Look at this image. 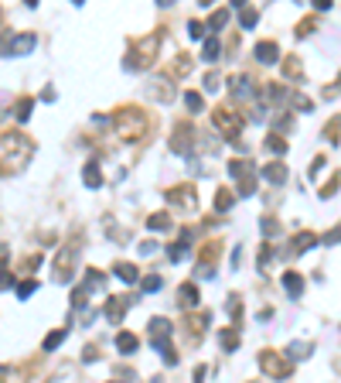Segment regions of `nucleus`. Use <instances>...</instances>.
I'll return each mask as SVG.
<instances>
[{"label":"nucleus","mask_w":341,"mask_h":383,"mask_svg":"<svg viewBox=\"0 0 341 383\" xmlns=\"http://www.w3.org/2000/svg\"><path fill=\"white\" fill-rule=\"evenodd\" d=\"M311 353H314V346H307V342H290L287 346V359H304Z\"/></svg>","instance_id":"2eb2a0df"},{"label":"nucleus","mask_w":341,"mask_h":383,"mask_svg":"<svg viewBox=\"0 0 341 383\" xmlns=\"http://www.w3.org/2000/svg\"><path fill=\"white\" fill-rule=\"evenodd\" d=\"M68 332H52V335H48V339H45V349H48V353H52V349H58V346H62V339H65Z\"/></svg>","instance_id":"393cba45"},{"label":"nucleus","mask_w":341,"mask_h":383,"mask_svg":"<svg viewBox=\"0 0 341 383\" xmlns=\"http://www.w3.org/2000/svg\"><path fill=\"white\" fill-rule=\"evenodd\" d=\"M167 257H171L174 264H181V260H188V257H191V250H188V243L181 239V243H171V253H167Z\"/></svg>","instance_id":"dca6fc26"},{"label":"nucleus","mask_w":341,"mask_h":383,"mask_svg":"<svg viewBox=\"0 0 341 383\" xmlns=\"http://www.w3.org/2000/svg\"><path fill=\"white\" fill-rule=\"evenodd\" d=\"M202 59L205 62H218V38H208L202 45Z\"/></svg>","instance_id":"a211bd4d"},{"label":"nucleus","mask_w":341,"mask_h":383,"mask_svg":"<svg viewBox=\"0 0 341 383\" xmlns=\"http://www.w3.org/2000/svg\"><path fill=\"white\" fill-rule=\"evenodd\" d=\"M263 233H266V236H273V233H280V226H276L273 219H263Z\"/></svg>","instance_id":"72a5a7b5"},{"label":"nucleus","mask_w":341,"mask_h":383,"mask_svg":"<svg viewBox=\"0 0 341 383\" xmlns=\"http://www.w3.org/2000/svg\"><path fill=\"white\" fill-rule=\"evenodd\" d=\"M188 31H191V38H205V24H198V21H191Z\"/></svg>","instance_id":"2f4dec72"},{"label":"nucleus","mask_w":341,"mask_h":383,"mask_svg":"<svg viewBox=\"0 0 341 383\" xmlns=\"http://www.w3.org/2000/svg\"><path fill=\"white\" fill-rule=\"evenodd\" d=\"M127 305H130L127 298H109V301H106V318H109L113 325H120V318L127 315Z\"/></svg>","instance_id":"7ed1b4c3"},{"label":"nucleus","mask_w":341,"mask_h":383,"mask_svg":"<svg viewBox=\"0 0 341 383\" xmlns=\"http://www.w3.org/2000/svg\"><path fill=\"white\" fill-rule=\"evenodd\" d=\"M150 339H171V322L167 318H150Z\"/></svg>","instance_id":"9b49d317"},{"label":"nucleus","mask_w":341,"mask_h":383,"mask_svg":"<svg viewBox=\"0 0 341 383\" xmlns=\"http://www.w3.org/2000/svg\"><path fill=\"white\" fill-rule=\"evenodd\" d=\"M321 243H328V246H331V243H341V226H335V230L328 233V236H324Z\"/></svg>","instance_id":"7c9ffc66"},{"label":"nucleus","mask_w":341,"mask_h":383,"mask_svg":"<svg viewBox=\"0 0 341 383\" xmlns=\"http://www.w3.org/2000/svg\"><path fill=\"white\" fill-rule=\"evenodd\" d=\"M317 243H321V239H317L314 233H297L290 246H293V253H307V250H311V246H317Z\"/></svg>","instance_id":"6e6552de"},{"label":"nucleus","mask_w":341,"mask_h":383,"mask_svg":"<svg viewBox=\"0 0 341 383\" xmlns=\"http://www.w3.org/2000/svg\"><path fill=\"white\" fill-rule=\"evenodd\" d=\"M229 86H232V96H236V99H249V96H256V92H253V82H249L246 76L229 79Z\"/></svg>","instance_id":"39448f33"},{"label":"nucleus","mask_w":341,"mask_h":383,"mask_svg":"<svg viewBox=\"0 0 341 383\" xmlns=\"http://www.w3.org/2000/svg\"><path fill=\"white\" fill-rule=\"evenodd\" d=\"M147 226H150L154 233H160V230H167V226H171V216H167V212H154V216L147 219Z\"/></svg>","instance_id":"f3484780"},{"label":"nucleus","mask_w":341,"mask_h":383,"mask_svg":"<svg viewBox=\"0 0 341 383\" xmlns=\"http://www.w3.org/2000/svg\"><path fill=\"white\" fill-rule=\"evenodd\" d=\"M283 76H290V79H293V82H297V79H300V65H297V62L290 59V62L283 65Z\"/></svg>","instance_id":"bb28decb"},{"label":"nucleus","mask_w":341,"mask_h":383,"mask_svg":"<svg viewBox=\"0 0 341 383\" xmlns=\"http://www.w3.org/2000/svg\"><path fill=\"white\" fill-rule=\"evenodd\" d=\"M184 103H188V110H191V113H202V96H198V92H188V96H184Z\"/></svg>","instance_id":"a878e982"},{"label":"nucleus","mask_w":341,"mask_h":383,"mask_svg":"<svg viewBox=\"0 0 341 383\" xmlns=\"http://www.w3.org/2000/svg\"><path fill=\"white\" fill-rule=\"evenodd\" d=\"M34 288H38V281H24V284H21V291H17V295H21V298H27V295H31V291H34Z\"/></svg>","instance_id":"473e14b6"},{"label":"nucleus","mask_w":341,"mask_h":383,"mask_svg":"<svg viewBox=\"0 0 341 383\" xmlns=\"http://www.w3.org/2000/svg\"><path fill=\"white\" fill-rule=\"evenodd\" d=\"M222 349H225V353H229V349H239V335H236L232 328L222 332Z\"/></svg>","instance_id":"4be33fe9"},{"label":"nucleus","mask_w":341,"mask_h":383,"mask_svg":"<svg viewBox=\"0 0 341 383\" xmlns=\"http://www.w3.org/2000/svg\"><path fill=\"white\" fill-rule=\"evenodd\" d=\"M113 274H116L123 284H133V281H136V267H133V264H123V260L113 267Z\"/></svg>","instance_id":"ddd939ff"},{"label":"nucleus","mask_w":341,"mask_h":383,"mask_svg":"<svg viewBox=\"0 0 341 383\" xmlns=\"http://www.w3.org/2000/svg\"><path fill=\"white\" fill-rule=\"evenodd\" d=\"M225 21H229V7H222V10H215V14H211V21H208V28H205V31H218V28H222V24H225Z\"/></svg>","instance_id":"aec40b11"},{"label":"nucleus","mask_w":341,"mask_h":383,"mask_svg":"<svg viewBox=\"0 0 341 383\" xmlns=\"http://www.w3.org/2000/svg\"><path fill=\"white\" fill-rule=\"evenodd\" d=\"M249 168H253V164H246V161H232V164H229V175H232V178H239V185H242V181H253Z\"/></svg>","instance_id":"f8f14e48"},{"label":"nucleus","mask_w":341,"mask_h":383,"mask_svg":"<svg viewBox=\"0 0 341 383\" xmlns=\"http://www.w3.org/2000/svg\"><path fill=\"white\" fill-rule=\"evenodd\" d=\"M34 34H21V38H14V41H7V52H14V55H27L31 48H34Z\"/></svg>","instance_id":"423d86ee"},{"label":"nucleus","mask_w":341,"mask_h":383,"mask_svg":"<svg viewBox=\"0 0 341 383\" xmlns=\"http://www.w3.org/2000/svg\"><path fill=\"white\" fill-rule=\"evenodd\" d=\"M266 147H270L273 154H283L287 151V141H283L280 134H270V137H266Z\"/></svg>","instance_id":"5701e85b"},{"label":"nucleus","mask_w":341,"mask_h":383,"mask_svg":"<svg viewBox=\"0 0 341 383\" xmlns=\"http://www.w3.org/2000/svg\"><path fill=\"white\" fill-rule=\"evenodd\" d=\"M136 346H140V342H136V335H130V332H120V335H116V349H120V353L130 356V353H136Z\"/></svg>","instance_id":"4468645a"},{"label":"nucleus","mask_w":341,"mask_h":383,"mask_svg":"<svg viewBox=\"0 0 341 383\" xmlns=\"http://www.w3.org/2000/svg\"><path fill=\"white\" fill-rule=\"evenodd\" d=\"M283 291H287L290 298H300V295H304V281H300V274L287 270V274H283Z\"/></svg>","instance_id":"0eeeda50"},{"label":"nucleus","mask_w":341,"mask_h":383,"mask_svg":"<svg viewBox=\"0 0 341 383\" xmlns=\"http://www.w3.org/2000/svg\"><path fill=\"white\" fill-rule=\"evenodd\" d=\"M82 181H85V188H99V185H103V175H99V164H96V161H89V164H85Z\"/></svg>","instance_id":"9d476101"},{"label":"nucleus","mask_w":341,"mask_h":383,"mask_svg":"<svg viewBox=\"0 0 341 383\" xmlns=\"http://www.w3.org/2000/svg\"><path fill=\"white\" fill-rule=\"evenodd\" d=\"M205 89H218V76H208V79H205Z\"/></svg>","instance_id":"f704fd0d"},{"label":"nucleus","mask_w":341,"mask_h":383,"mask_svg":"<svg viewBox=\"0 0 341 383\" xmlns=\"http://www.w3.org/2000/svg\"><path fill=\"white\" fill-rule=\"evenodd\" d=\"M260 366H263L270 377H276V380H280V377H287V363H280V356H276V353H263V356H260Z\"/></svg>","instance_id":"f03ea898"},{"label":"nucleus","mask_w":341,"mask_h":383,"mask_svg":"<svg viewBox=\"0 0 341 383\" xmlns=\"http://www.w3.org/2000/svg\"><path fill=\"white\" fill-rule=\"evenodd\" d=\"M256 21H260V14H256L253 7H242V10H239V24H242V28H256Z\"/></svg>","instance_id":"412c9836"},{"label":"nucleus","mask_w":341,"mask_h":383,"mask_svg":"<svg viewBox=\"0 0 341 383\" xmlns=\"http://www.w3.org/2000/svg\"><path fill=\"white\" fill-rule=\"evenodd\" d=\"M178 295H181L184 308H195V305H198V291H195V284H184V288H181Z\"/></svg>","instance_id":"6ab92c4d"},{"label":"nucleus","mask_w":341,"mask_h":383,"mask_svg":"<svg viewBox=\"0 0 341 383\" xmlns=\"http://www.w3.org/2000/svg\"><path fill=\"white\" fill-rule=\"evenodd\" d=\"M229 315H232V318H236V322H239V315H242V308H239V298H229Z\"/></svg>","instance_id":"c756f323"},{"label":"nucleus","mask_w":341,"mask_h":383,"mask_svg":"<svg viewBox=\"0 0 341 383\" xmlns=\"http://www.w3.org/2000/svg\"><path fill=\"white\" fill-rule=\"evenodd\" d=\"M263 178H266V181H273V185H283V181H287V168H283L280 161H273V164H266V168H263Z\"/></svg>","instance_id":"1a4fd4ad"},{"label":"nucleus","mask_w":341,"mask_h":383,"mask_svg":"<svg viewBox=\"0 0 341 383\" xmlns=\"http://www.w3.org/2000/svg\"><path fill=\"white\" fill-rule=\"evenodd\" d=\"M229 206H232V192H229V188H222V192H218V199H215V209H218V212H225Z\"/></svg>","instance_id":"b1692460"},{"label":"nucleus","mask_w":341,"mask_h":383,"mask_svg":"<svg viewBox=\"0 0 341 383\" xmlns=\"http://www.w3.org/2000/svg\"><path fill=\"white\" fill-rule=\"evenodd\" d=\"M195 383H205V366H198V370H195Z\"/></svg>","instance_id":"c9c22d12"},{"label":"nucleus","mask_w":341,"mask_h":383,"mask_svg":"<svg viewBox=\"0 0 341 383\" xmlns=\"http://www.w3.org/2000/svg\"><path fill=\"white\" fill-rule=\"evenodd\" d=\"M143 291H147V295H150V291H160V277H154V274L143 277Z\"/></svg>","instance_id":"cd10ccee"},{"label":"nucleus","mask_w":341,"mask_h":383,"mask_svg":"<svg viewBox=\"0 0 341 383\" xmlns=\"http://www.w3.org/2000/svg\"><path fill=\"white\" fill-rule=\"evenodd\" d=\"M27 117H31V99H24V103H21V106H17V120H21V123H24V120H27Z\"/></svg>","instance_id":"c85d7f7f"},{"label":"nucleus","mask_w":341,"mask_h":383,"mask_svg":"<svg viewBox=\"0 0 341 383\" xmlns=\"http://www.w3.org/2000/svg\"><path fill=\"white\" fill-rule=\"evenodd\" d=\"M256 59H260L263 65H273V62L280 59V48H276V41H260V45H256Z\"/></svg>","instance_id":"20e7f679"},{"label":"nucleus","mask_w":341,"mask_h":383,"mask_svg":"<svg viewBox=\"0 0 341 383\" xmlns=\"http://www.w3.org/2000/svg\"><path fill=\"white\" fill-rule=\"evenodd\" d=\"M211 120L222 127V134H225L229 141H232V137L239 134V127H242V120H239V117H229V110H215V113H211Z\"/></svg>","instance_id":"f257e3e1"}]
</instances>
